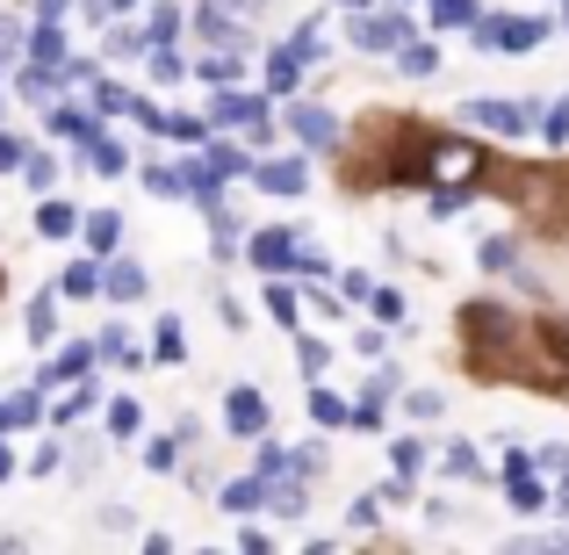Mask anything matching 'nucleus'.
I'll use <instances>...</instances> for the list:
<instances>
[{
    "mask_svg": "<svg viewBox=\"0 0 569 555\" xmlns=\"http://www.w3.org/2000/svg\"><path fill=\"white\" fill-rule=\"evenodd\" d=\"M173 138H181V145H202L209 123H194V116H173Z\"/></svg>",
    "mask_w": 569,
    "mask_h": 555,
    "instance_id": "43",
    "label": "nucleus"
},
{
    "mask_svg": "<svg viewBox=\"0 0 569 555\" xmlns=\"http://www.w3.org/2000/svg\"><path fill=\"white\" fill-rule=\"evenodd\" d=\"M440 469H447V476H476V447H469V440H455V447L440 455Z\"/></svg>",
    "mask_w": 569,
    "mask_h": 555,
    "instance_id": "31",
    "label": "nucleus"
},
{
    "mask_svg": "<svg viewBox=\"0 0 569 555\" xmlns=\"http://www.w3.org/2000/svg\"><path fill=\"white\" fill-rule=\"evenodd\" d=\"M0 58H8V43H0Z\"/></svg>",
    "mask_w": 569,
    "mask_h": 555,
    "instance_id": "53",
    "label": "nucleus"
},
{
    "mask_svg": "<svg viewBox=\"0 0 569 555\" xmlns=\"http://www.w3.org/2000/svg\"><path fill=\"white\" fill-rule=\"evenodd\" d=\"M22 181H29V188H37V195H43V188H58V167H51V159H43V152H29V167H22Z\"/></svg>",
    "mask_w": 569,
    "mask_h": 555,
    "instance_id": "32",
    "label": "nucleus"
},
{
    "mask_svg": "<svg viewBox=\"0 0 569 555\" xmlns=\"http://www.w3.org/2000/svg\"><path fill=\"white\" fill-rule=\"evenodd\" d=\"M432 22H440V29H469L476 22V0H432Z\"/></svg>",
    "mask_w": 569,
    "mask_h": 555,
    "instance_id": "25",
    "label": "nucleus"
},
{
    "mask_svg": "<svg viewBox=\"0 0 569 555\" xmlns=\"http://www.w3.org/2000/svg\"><path fill=\"white\" fill-rule=\"evenodd\" d=\"M252 267H267V275L296 267V238L289 231H260V238H252Z\"/></svg>",
    "mask_w": 569,
    "mask_h": 555,
    "instance_id": "12",
    "label": "nucleus"
},
{
    "mask_svg": "<svg viewBox=\"0 0 569 555\" xmlns=\"http://www.w3.org/2000/svg\"><path fill=\"white\" fill-rule=\"evenodd\" d=\"M101 289V267L94 260H72L66 275H58V296H94Z\"/></svg>",
    "mask_w": 569,
    "mask_h": 555,
    "instance_id": "19",
    "label": "nucleus"
},
{
    "mask_svg": "<svg viewBox=\"0 0 569 555\" xmlns=\"http://www.w3.org/2000/svg\"><path fill=\"white\" fill-rule=\"evenodd\" d=\"M267 310H274L289 333H296V318H303V310H296V289H289V281H267Z\"/></svg>",
    "mask_w": 569,
    "mask_h": 555,
    "instance_id": "24",
    "label": "nucleus"
},
{
    "mask_svg": "<svg viewBox=\"0 0 569 555\" xmlns=\"http://www.w3.org/2000/svg\"><path fill=\"white\" fill-rule=\"evenodd\" d=\"M144 462H152V469L167 476V469H173V440H152V447H144Z\"/></svg>",
    "mask_w": 569,
    "mask_h": 555,
    "instance_id": "47",
    "label": "nucleus"
},
{
    "mask_svg": "<svg viewBox=\"0 0 569 555\" xmlns=\"http://www.w3.org/2000/svg\"><path fill=\"white\" fill-rule=\"evenodd\" d=\"M109 51H116V58H138V51H152V29H109Z\"/></svg>",
    "mask_w": 569,
    "mask_h": 555,
    "instance_id": "27",
    "label": "nucleus"
},
{
    "mask_svg": "<svg viewBox=\"0 0 569 555\" xmlns=\"http://www.w3.org/2000/svg\"><path fill=\"white\" fill-rule=\"evenodd\" d=\"M505 498L519 505V513H541L548 505V484H541V455H512V469H505Z\"/></svg>",
    "mask_w": 569,
    "mask_h": 555,
    "instance_id": "3",
    "label": "nucleus"
},
{
    "mask_svg": "<svg viewBox=\"0 0 569 555\" xmlns=\"http://www.w3.org/2000/svg\"><path fill=\"white\" fill-rule=\"evenodd\" d=\"M29 58H37V66H66V29L43 22L37 37H29Z\"/></svg>",
    "mask_w": 569,
    "mask_h": 555,
    "instance_id": "16",
    "label": "nucleus"
},
{
    "mask_svg": "<svg viewBox=\"0 0 569 555\" xmlns=\"http://www.w3.org/2000/svg\"><path fill=\"white\" fill-rule=\"evenodd\" d=\"M339 296H347V304H376V275H361V267L339 275Z\"/></svg>",
    "mask_w": 569,
    "mask_h": 555,
    "instance_id": "30",
    "label": "nucleus"
},
{
    "mask_svg": "<svg viewBox=\"0 0 569 555\" xmlns=\"http://www.w3.org/2000/svg\"><path fill=\"white\" fill-rule=\"evenodd\" d=\"M66 8H72V0H37V14H43V22H58Z\"/></svg>",
    "mask_w": 569,
    "mask_h": 555,
    "instance_id": "48",
    "label": "nucleus"
},
{
    "mask_svg": "<svg viewBox=\"0 0 569 555\" xmlns=\"http://www.w3.org/2000/svg\"><path fill=\"white\" fill-rule=\"evenodd\" d=\"M138 109V95H123L116 80H94V116H130Z\"/></svg>",
    "mask_w": 569,
    "mask_h": 555,
    "instance_id": "21",
    "label": "nucleus"
},
{
    "mask_svg": "<svg viewBox=\"0 0 569 555\" xmlns=\"http://www.w3.org/2000/svg\"><path fill=\"white\" fill-rule=\"evenodd\" d=\"M541 138H548V145H569V95H562V101H548V116H541Z\"/></svg>",
    "mask_w": 569,
    "mask_h": 555,
    "instance_id": "28",
    "label": "nucleus"
},
{
    "mask_svg": "<svg viewBox=\"0 0 569 555\" xmlns=\"http://www.w3.org/2000/svg\"><path fill=\"white\" fill-rule=\"evenodd\" d=\"M144 188H152V195H188V174H167V167H144Z\"/></svg>",
    "mask_w": 569,
    "mask_h": 555,
    "instance_id": "33",
    "label": "nucleus"
},
{
    "mask_svg": "<svg viewBox=\"0 0 569 555\" xmlns=\"http://www.w3.org/2000/svg\"><path fill=\"white\" fill-rule=\"evenodd\" d=\"M29 167V145L22 138H0V174H22Z\"/></svg>",
    "mask_w": 569,
    "mask_h": 555,
    "instance_id": "36",
    "label": "nucleus"
},
{
    "mask_svg": "<svg viewBox=\"0 0 569 555\" xmlns=\"http://www.w3.org/2000/svg\"><path fill=\"white\" fill-rule=\"evenodd\" d=\"M181 354H188L181 318H159V333H152V361H181Z\"/></svg>",
    "mask_w": 569,
    "mask_h": 555,
    "instance_id": "18",
    "label": "nucleus"
},
{
    "mask_svg": "<svg viewBox=\"0 0 569 555\" xmlns=\"http://www.w3.org/2000/svg\"><path fill=\"white\" fill-rule=\"evenodd\" d=\"M397 66L411 72V80H426V72L440 66V51H432V43H403V51H397Z\"/></svg>",
    "mask_w": 569,
    "mask_h": 555,
    "instance_id": "22",
    "label": "nucleus"
},
{
    "mask_svg": "<svg viewBox=\"0 0 569 555\" xmlns=\"http://www.w3.org/2000/svg\"><path fill=\"white\" fill-rule=\"evenodd\" d=\"M144 29H152V43H173V37H181V14H173V8H159Z\"/></svg>",
    "mask_w": 569,
    "mask_h": 555,
    "instance_id": "37",
    "label": "nucleus"
},
{
    "mask_svg": "<svg viewBox=\"0 0 569 555\" xmlns=\"http://www.w3.org/2000/svg\"><path fill=\"white\" fill-rule=\"evenodd\" d=\"M353 43H361V51H389V43H411V29H403L397 14H361V22H353Z\"/></svg>",
    "mask_w": 569,
    "mask_h": 555,
    "instance_id": "10",
    "label": "nucleus"
},
{
    "mask_svg": "<svg viewBox=\"0 0 569 555\" xmlns=\"http://www.w3.org/2000/svg\"><path fill=\"white\" fill-rule=\"evenodd\" d=\"M223 426L246 433V440H252V433H267V397H260L252 383H238L231 397H223Z\"/></svg>",
    "mask_w": 569,
    "mask_h": 555,
    "instance_id": "4",
    "label": "nucleus"
},
{
    "mask_svg": "<svg viewBox=\"0 0 569 555\" xmlns=\"http://www.w3.org/2000/svg\"><path fill=\"white\" fill-rule=\"evenodd\" d=\"M376 318H382V325L403 318V296H397V289H376Z\"/></svg>",
    "mask_w": 569,
    "mask_h": 555,
    "instance_id": "40",
    "label": "nucleus"
},
{
    "mask_svg": "<svg viewBox=\"0 0 569 555\" xmlns=\"http://www.w3.org/2000/svg\"><path fill=\"white\" fill-rule=\"evenodd\" d=\"M447 412V397H432V389H418V397H411V418H440Z\"/></svg>",
    "mask_w": 569,
    "mask_h": 555,
    "instance_id": "44",
    "label": "nucleus"
},
{
    "mask_svg": "<svg viewBox=\"0 0 569 555\" xmlns=\"http://www.w3.org/2000/svg\"><path fill=\"white\" fill-rule=\"evenodd\" d=\"M541 37H548V22H476V43H483V51H505V58H527Z\"/></svg>",
    "mask_w": 569,
    "mask_h": 555,
    "instance_id": "2",
    "label": "nucleus"
},
{
    "mask_svg": "<svg viewBox=\"0 0 569 555\" xmlns=\"http://www.w3.org/2000/svg\"><path fill=\"white\" fill-rule=\"evenodd\" d=\"M252 181L267 195H303L310 174H303V159H252Z\"/></svg>",
    "mask_w": 569,
    "mask_h": 555,
    "instance_id": "6",
    "label": "nucleus"
},
{
    "mask_svg": "<svg viewBox=\"0 0 569 555\" xmlns=\"http://www.w3.org/2000/svg\"><path fill=\"white\" fill-rule=\"evenodd\" d=\"M310 418H318V426H353V412H347V404H339V397H332L325 383L310 389Z\"/></svg>",
    "mask_w": 569,
    "mask_h": 555,
    "instance_id": "20",
    "label": "nucleus"
},
{
    "mask_svg": "<svg viewBox=\"0 0 569 555\" xmlns=\"http://www.w3.org/2000/svg\"><path fill=\"white\" fill-rule=\"evenodd\" d=\"M267 116V101L260 95H238V87H217V101H209V123H223V130H238V123H260Z\"/></svg>",
    "mask_w": 569,
    "mask_h": 555,
    "instance_id": "5",
    "label": "nucleus"
},
{
    "mask_svg": "<svg viewBox=\"0 0 569 555\" xmlns=\"http://www.w3.org/2000/svg\"><path fill=\"white\" fill-rule=\"evenodd\" d=\"M43 123H51V138H72V145H94V138H101L94 116L72 109V101H51V109H43Z\"/></svg>",
    "mask_w": 569,
    "mask_h": 555,
    "instance_id": "9",
    "label": "nucleus"
},
{
    "mask_svg": "<svg viewBox=\"0 0 569 555\" xmlns=\"http://www.w3.org/2000/svg\"><path fill=\"white\" fill-rule=\"evenodd\" d=\"M80 412H94V389H87V383H80V389H72V397H66V404H58V418H80Z\"/></svg>",
    "mask_w": 569,
    "mask_h": 555,
    "instance_id": "42",
    "label": "nucleus"
},
{
    "mask_svg": "<svg viewBox=\"0 0 569 555\" xmlns=\"http://www.w3.org/2000/svg\"><path fill=\"white\" fill-rule=\"evenodd\" d=\"M562 22H569V0H562Z\"/></svg>",
    "mask_w": 569,
    "mask_h": 555,
    "instance_id": "52",
    "label": "nucleus"
},
{
    "mask_svg": "<svg viewBox=\"0 0 569 555\" xmlns=\"http://www.w3.org/2000/svg\"><path fill=\"white\" fill-rule=\"evenodd\" d=\"M260 505H274V476H246V484H223V513H260Z\"/></svg>",
    "mask_w": 569,
    "mask_h": 555,
    "instance_id": "11",
    "label": "nucleus"
},
{
    "mask_svg": "<svg viewBox=\"0 0 569 555\" xmlns=\"http://www.w3.org/2000/svg\"><path fill=\"white\" fill-rule=\"evenodd\" d=\"M325 361H332V354H325V339H303V375H325Z\"/></svg>",
    "mask_w": 569,
    "mask_h": 555,
    "instance_id": "45",
    "label": "nucleus"
},
{
    "mask_svg": "<svg viewBox=\"0 0 569 555\" xmlns=\"http://www.w3.org/2000/svg\"><path fill=\"white\" fill-rule=\"evenodd\" d=\"M303 66H310V58L296 51V43H281V51L267 58V87H274V95H289V87H296V72H303Z\"/></svg>",
    "mask_w": 569,
    "mask_h": 555,
    "instance_id": "15",
    "label": "nucleus"
},
{
    "mask_svg": "<svg viewBox=\"0 0 569 555\" xmlns=\"http://www.w3.org/2000/svg\"><path fill=\"white\" fill-rule=\"evenodd\" d=\"M130 8H138V0H109V14H130Z\"/></svg>",
    "mask_w": 569,
    "mask_h": 555,
    "instance_id": "50",
    "label": "nucleus"
},
{
    "mask_svg": "<svg viewBox=\"0 0 569 555\" xmlns=\"http://www.w3.org/2000/svg\"><path fill=\"white\" fill-rule=\"evenodd\" d=\"M476 167H483L476 145H440V152H432V174H447V181H476Z\"/></svg>",
    "mask_w": 569,
    "mask_h": 555,
    "instance_id": "13",
    "label": "nucleus"
},
{
    "mask_svg": "<svg viewBox=\"0 0 569 555\" xmlns=\"http://www.w3.org/2000/svg\"><path fill=\"white\" fill-rule=\"evenodd\" d=\"M37 231H43V238H72V231H87V217H80L72 202H43V209H37Z\"/></svg>",
    "mask_w": 569,
    "mask_h": 555,
    "instance_id": "14",
    "label": "nucleus"
},
{
    "mask_svg": "<svg viewBox=\"0 0 569 555\" xmlns=\"http://www.w3.org/2000/svg\"><path fill=\"white\" fill-rule=\"evenodd\" d=\"M461 202H469V195H461V188H440V195H432V217H455Z\"/></svg>",
    "mask_w": 569,
    "mask_h": 555,
    "instance_id": "46",
    "label": "nucleus"
},
{
    "mask_svg": "<svg viewBox=\"0 0 569 555\" xmlns=\"http://www.w3.org/2000/svg\"><path fill=\"white\" fill-rule=\"evenodd\" d=\"M116 238H123V217H116V209H94V217H87V246L116 252Z\"/></svg>",
    "mask_w": 569,
    "mask_h": 555,
    "instance_id": "17",
    "label": "nucleus"
},
{
    "mask_svg": "<svg viewBox=\"0 0 569 555\" xmlns=\"http://www.w3.org/2000/svg\"><path fill=\"white\" fill-rule=\"evenodd\" d=\"M109 426H116V440H130V433H138V404L116 397V404H109Z\"/></svg>",
    "mask_w": 569,
    "mask_h": 555,
    "instance_id": "35",
    "label": "nucleus"
},
{
    "mask_svg": "<svg viewBox=\"0 0 569 555\" xmlns=\"http://www.w3.org/2000/svg\"><path fill=\"white\" fill-rule=\"evenodd\" d=\"M469 123L498 130V138H527V130H533V109H527V101H505V95H483V101H469Z\"/></svg>",
    "mask_w": 569,
    "mask_h": 555,
    "instance_id": "1",
    "label": "nucleus"
},
{
    "mask_svg": "<svg viewBox=\"0 0 569 555\" xmlns=\"http://www.w3.org/2000/svg\"><path fill=\"white\" fill-rule=\"evenodd\" d=\"M389 462H397V476H411V484L426 476V447H418V440H397V447H389Z\"/></svg>",
    "mask_w": 569,
    "mask_h": 555,
    "instance_id": "26",
    "label": "nucleus"
},
{
    "mask_svg": "<svg viewBox=\"0 0 569 555\" xmlns=\"http://www.w3.org/2000/svg\"><path fill=\"white\" fill-rule=\"evenodd\" d=\"M51 325H58V318H51V296H43V304H29V333L51 339Z\"/></svg>",
    "mask_w": 569,
    "mask_h": 555,
    "instance_id": "41",
    "label": "nucleus"
},
{
    "mask_svg": "<svg viewBox=\"0 0 569 555\" xmlns=\"http://www.w3.org/2000/svg\"><path fill=\"white\" fill-rule=\"evenodd\" d=\"M303 505H310V498H303V484H296V490H289V484H274V513H281V519H296Z\"/></svg>",
    "mask_w": 569,
    "mask_h": 555,
    "instance_id": "38",
    "label": "nucleus"
},
{
    "mask_svg": "<svg viewBox=\"0 0 569 555\" xmlns=\"http://www.w3.org/2000/svg\"><path fill=\"white\" fill-rule=\"evenodd\" d=\"M260 469H267V476H289L296 455H289V447H260Z\"/></svg>",
    "mask_w": 569,
    "mask_h": 555,
    "instance_id": "39",
    "label": "nucleus"
},
{
    "mask_svg": "<svg viewBox=\"0 0 569 555\" xmlns=\"http://www.w3.org/2000/svg\"><path fill=\"white\" fill-rule=\"evenodd\" d=\"M0 418H8V426H37L43 404H37V397H14V404H0Z\"/></svg>",
    "mask_w": 569,
    "mask_h": 555,
    "instance_id": "34",
    "label": "nucleus"
},
{
    "mask_svg": "<svg viewBox=\"0 0 569 555\" xmlns=\"http://www.w3.org/2000/svg\"><path fill=\"white\" fill-rule=\"evenodd\" d=\"M0 476H14V455H8V440H0Z\"/></svg>",
    "mask_w": 569,
    "mask_h": 555,
    "instance_id": "49",
    "label": "nucleus"
},
{
    "mask_svg": "<svg viewBox=\"0 0 569 555\" xmlns=\"http://www.w3.org/2000/svg\"><path fill=\"white\" fill-rule=\"evenodd\" d=\"M181 72H188L181 58H173L167 43H152V80H159V87H181Z\"/></svg>",
    "mask_w": 569,
    "mask_h": 555,
    "instance_id": "29",
    "label": "nucleus"
},
{
    "mask_svg": "<svg viewBox=\"0 0 569 555\" xmlns=\"http://www.w3.org/2000/svg\"><path fill=\"white\" fill-rule=\"evenodd\" d=\"M289 130L303 145H318V152H325V145H339V116L332 109H310V101H296V109H289Z\"/></svg>",
    "mask_w": 569,
    "mask_h": 555,
    "instance_id": "7",
    "label": "nucleus"
},
{
    "mask_svg": "<svg viewBox=\"0 0 569 555\" xmlns=\"http://www.w3.org/2000/svg\"><path fill=\"white\" fill-rule=\"evenodd\" d=\"M144 289H152V281H144L138 260H109V267H101V296H116V304H138Z\"/></svg>",
    "mask_w": 569,
    "mask_h": 555,
    "instance_id": "8",
    "label": "nucleus"
},
{
    "mask_svg": "<svg viewBox=\"0 0 569 555\" xmlns=\"http://www.w3.org/2000/svg\"><path fill=\"white\" fill-rule=\"evenodd\" d=\"M339 8H368V0H339Z\"/></svg>",
    "mask_w": 569,
    "mask_h": 555,
    "instance_id": "51",
    "label": "nucleus"
},
{
    "mask_svg": "<svg viewBox=\"0 0 569 555\" xmlns=\"http://www.w3.org/2000/svg\"><path fill=\"white\" fill-rule=\"evenodd\" d=\"M87 167H94V174H123V167H130V159H123V145H109V138H94V145H87Z\"/></svg>",
    "mask_w": 569,
    "mask_h": 555,
    "instance_id": "23",
    "label": "nucleus"
}]
</instances>
